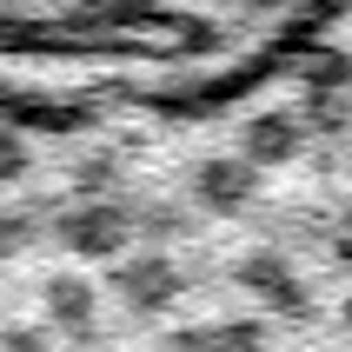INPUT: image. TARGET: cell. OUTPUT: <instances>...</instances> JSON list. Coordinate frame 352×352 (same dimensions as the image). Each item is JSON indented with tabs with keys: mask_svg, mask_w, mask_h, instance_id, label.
Instances as JSON below:
<instances>
[{
	"mask_svg": "<svg viewBox=\"0 0 352 352\" xmlns=\"http://www.w3.org/2000/svg\"><path fill=\"white\" fill-rule=\"evenodd\" d=\"M299 146H306V126H299V113H293V107H259V113L239 126V160H246L253 173L299 160Z\"/></svg>",
	"mask_w": 352,
	"mask_h": 352,
	"instance_id": "3",
	"label": "cell"
},
{
	"mask_svg": "<svg viewBox=\"0 0 352 352\" xmlns=\"http://www.w3.org/2000/svg\"><path fill=\"white\" fill-rule=\"evenodd\" d=\"M226 7H239V14H273V7H286V0H226Z\"/></svg>",
	"mask_w": 352,
	"mask_h": 352,
	"instance_id": "15",
	"label": "cell"
},
{
	"mask_svg": "<svg viewBox=\"0 0 352 352\" xmlns=\"http://www.w3.org/2000/svg\"><path fill=\"white\" fill-rule=\"evenodd\" d=\"M346 326H352V299H346Z\"/></svg>",
	"mask_w": 352,
	"mask_h": 352,
	"instance_id": "16",
	"label": "cell"
},
{
	"mask_svg": "<svg viewBox=\"0 0 352 352\" xmlns=\"http://www.w3.org/2000/svg\"><path fill=\"white\" fill-rule=\"evenodd\" d=\"M253 193H259V173L239 153H213V160L193 166V199L206 206V213H246Z\"/></svg>",
	"mask_w": 352,
	"mask_h": 352,
	"instance_id": "4",
	"label": "cell"
},
{
	"mask_svg": "<svg viewBox=\"0 0 352 352\" xmlns=\"http://www.w3.org/2000/svg\"><path fill=\"white\" fill-rule=\"evenodd\" d=\"M113 179H120V166H113L107 153H94V160H80V166H74V186H80L87 199H100L107 186H113Z\"/></svg>",
	"mask_w": 352,
	"mask_h": 352,
	"instance_id": "11",
	"label": "cell"
},
{
	"mask_svg": "<svg viewBox=\"0 0 352 352\" xmlns=\"http://www.w3.org/2000/svg\"><path fill=\"white\" fill-rule=\"evenodd\" d=\"M60 239H67L80 259H120L133 246V213L113 206V199H80V206L60 213Z\"/></svg>",
	"mask_w": 352,
	"mask_h": 352,
	"instance_id": "1",
	"label": "cell"
},
{
	"mask_svg": "<svg viewBox=\"0 0 352 352\" xmlns=\"http://www.w3.org/2000/svg\"><path fill=\"white\" fill-rule=\"evenodd\" d=\"M113 293L133 306V313H166L179 293H186V273H179L166 253H140L113 266Z\"/></svg>",
	"mask_w": 352,
	"mask_h": 352,
	"instance_id": "2",
	"label": "cell"
},
{
	"mask_svg": "<svg viewBox=\"0 0 352 352\" xmlns=\"http://www.w3.org/2000/svg\"><path fill=\"white\" fill-rule=\"evenodd\" d=\"M233 279L253 299H266L273 313H306V286H299V273H293V259H286V253H246L233 266Z\"/></svg>",
	"mask_w": 352,
	"mask_h": 352,
	"instance_id": "5",
	"label": "cell"
},
{
	"mask_svg": "<svg viewBox=\"0 0 352 352\" xmlns=\"http://www.w3.org/2000/svg\"><path fill=\"white\" fill-rule=\"evenodd\" d=\"M179 54H186V60L219 54V27H213V20H179Z\"/></svg>",
	"mask_w": 352,
	"mask_h": 352,
	"instance_id": "12",
	"label": "cell"
},
{
	"mask_svg": "<svg viewBox=\"0 0 352 352\" xmlns=\"http://www.w3.org/2000/svg\"><path fill=\"white\" fill-rule=\"evenodd\" d=\"M40 299H47V319H54V333H67V339H87V333H94L100 299H94V286H87L80 273H54L47 286H40Z\"/></svg>",
	"mask_w": 352,
	"mask_h": 352,
	"instance_id": "6",
	"label": "cell"
},
{
	"mask_svg": "<svg viewBox=\"0 0 352 352\" xmlns=\"http://www.w3.org/2000/svg\"><path fill=\"white\" fill-rule=\"evenodd\" d=\"M0 352H54V333H40V326H7V333H0Z\"/></svg>",
	"mask_w": 352,
	"mask_h": 352,
	"instance_id": "13",
	"label": "cell"
},
{
	"mask_svg": "<svg viewBox=\"0 0 352 352\" xmlns=\"http://www.w3.org/2000/svg\"><path fill=\"white\" fill-rule=\"evenodd\" d=\"M173 352H266V326L259 319H219L206 333H179Z\"/></svg>",
	"mask_w": 352,
	"mask_h": 352,
	"instance_id": "7",
	"label": "cell"
},
{
	"mask_svg": "<svg viewBox=\"0 0 352 352\" xmlns=\"http://www.w3.org/2000/svg\"><path fill=\"white\" fill-rule=\"evenodd\" d=\"M299 87L306 94H352V54L346 47H306L299 54Z\"/></svg>",
	"mask_w": 352,
	"mask_h": 352,
	"instance_id": "8",
	"label": "cell"
},
{
	"mask_svg": "<svg viewBox=\"0 0 352 352\" xmlns=\"http://www.w3.org/2000/svg\"><path fill=\"white\" fill-rule=\"evenodd\" d=\"M20 173H27V146H20V133H0V186Z\"/></svg>",
	"mask_w": 352,
	"mask_h": 352,
	"instance_id": "14",
	"label": "cell"
},
{
	"mask_svg": "<svg viewBox=\"0 0 352 352\" xmlns=\"http://www.w3.org/2000/svg\"><path fill=\"white\" fill-rule=\"evenodd\" d=\"M34 246V213L27 206H0V259H20Z\"/></svg>",
	"mask_w": 352,
	"mask_h": 352,
	"instance_id": "10",
	"label": "cell"
},
{
	"mask_svg": "<svg viewBox=\"0 0 352 352\" xmlns=\"http://www.w3.org/2000/svg\"><path fill=\"white\" fill-rule=\"evenodd\" d=\"M299 126H313V133H346L352 126V94H306Z\"/></svg>",
	"mask_w": 352,
	"mask_h": 352,
	"instance_id": "9",
	"label": "cell"
}]
</instances>
